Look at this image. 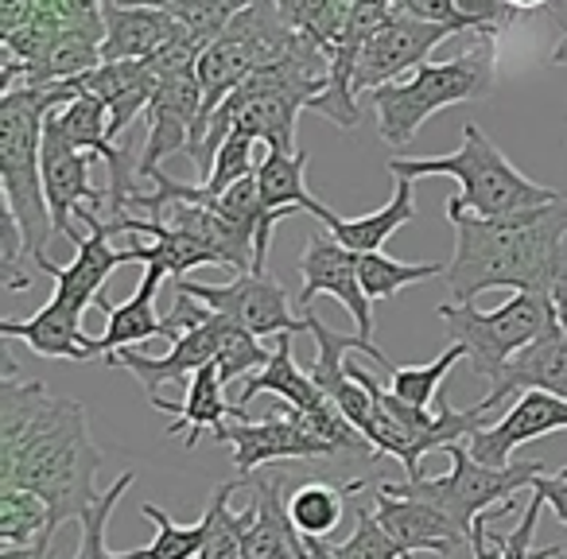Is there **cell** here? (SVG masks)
<instances>
[{"label":"cell","mask_w":567,"mask_h":559,"mask_svg":"<svg viewBox=\"0 0 567 559\" xmlns=\"http://www.w3.org/2000/svg\"><path fill=\"white\" fill-rule=\"evenodd\" d=\"M4 346L0 377V482L40 494L51 509V532L102 497L97 466L102 451L86 424V408L66 396H51L43 381H20Z\"/></svg>","instance_id":"1"},{"label":"cell","mask_w":567,"mask_h":559,"mask_svg":"<svg viewBox=\"0 0 567 559\" xmlns=\"http://www.w3.org/2000/svg\"><path fill=\"white\" fill-rule=\"evenodd\" d=\"M447 221L455 226V257L443 280L455 303H474L494 288L551 296L567 237V198L505 218H478L447 198Z\"/></svg>","instance_id":"2"},{"label":"cell","mask_w":567,"mask_h":559,"mask_svg":"<svg viewBox=\"0 0 567 559\" xmlns=\"http://www.w3.org/2000/svg\"><path fill=\"white\" fill-rule=\"evenodd\" d=\"M79 82L66 79L55 86H17L0 97V187L4 210L24 229L28 252L43 257L55 234V221L43 195V128L48 117L79 97Z\"/></svg>","instance_id":"3"},{"label":"cell","mask_w":567,"mask_h":559,"mask_svg":"<svg viewBox=\"0 0 567 559\" xmlns=\"http://www.w3.org/2000/svg\"><path fill=\"white\" fill-rule=\"evenodd\" d=\"M393 179H420V175H447L458 183L455 203L478 218H505V214L533 210L556 203V190L533 183L505 159V152L482 133L474 121L463 125V148L435 159H389Z\"/></svg>","instance_id":"4"},{"label":"cell","mask_w":567,"mask_h":559,"mask_svg":"<svg viewBox=\"0 0 567 559\" xmlns=\"http://www.w3.org/2000/svg\"><path fill=\"white\" fill-rule=\"evenodd\" d=\"M494 94V43H478L447 63H424L412 79L373 90L370 105L378 113V133L389 148H409L427 117L463 102H486Z\"/></svg>","instance_id":"5"},{"label":"cell","mask_w":567,"mask_h":559,"mask_svg":"<svg viewBox=\"0 0 567 559\" xmlns=\"http://www.w3.org/2000/svg\"><path fill=\"white\" fill-rule=\"evenodd\" d=\"M347 365L358 385L373 396V416H370V427H365V439L373 443L378 458H396L409 478H424V466H420L424 455L447 451L451 443H466L482 427V412L451 408L447 393L435 396V412L412 408L401 396H393V389H381L370 370H362L358 362H347Z\"/></svg>","instance_id":"6"},{"label":"cell","mask_w":567,"mask_h":559,"mask_svg":"<svg viewBox=\"0 0 567 559\" xmlns=\"http://www.w3.org/2000/svg\"><path fill=\"white\" fill-rule=\"evenodd\" d=\"M435 311L443 319L447 342L466 350L474 373L486 377L489 385L502 377V370L520 350L559 331L556 303L544 292H513L494 311H474L471 303H440Z\"/></svg>","instance_id":"7"},{"label":"cell","mask_w":567,"mask_h":559,"mask_svg":"<svg viewBox=\"0 0 567 559\" xmlns=\"http://www.w3.org/2000/svg\"><path fill=\"white\" fill-rule=\"evenodd\" d=\"M451 470L443 478H409L393 482V489L412 494L420 501H432L443 509L466 536L474 532L478 517L505 501H517L520 489L533 486L540 474H548V463H509V466H486L466 451V443H451L447 447Z\"/></svg>","instance_id":"8"},{"label":"cell","mask_w":567,"mask_h":559,"mask_svg":"<svg viewBox=\"0 0 567 559\" xmlns=\"http://www.w3.org/2000/svg\"><path fill=\"white\" fill-rule=\"evenodd\" d=\"M265 393L276 396V401H284V404H292V408L300 412V416L308 420V424L316 427V432L323 435L334 451H339V455H373L378 458L373 443L365 439V435L358 432V427L350 424L339 408H334L331 396L316 385L311 370H303V365L296 362L292 334H280V346L272 350V358H268L265 370L252 373V377L245 381V389L237 393V404H249Z\"/></svg>","instance_id":"9"},{"label":"cell","mask_w":567,"mask_h":559,"mask_svg":"<svg viewBox=\"0 0 567 559\" xmlns=\"http://www.w3.org/2000/svg\"><path fill=\"white\" fill-rule=\"evenodd\" d=\"M218 443L234 447V470L237 478L265 470L268 463H296V458H327L339 455L292 404L276 401L268 420H234L214 432Z\"/></svg>","instance_id":"10"},{"label":"cell","mask_w":567,"mask_h":559,"mask_svg":"<svg viewBox=\"0 0 567 559\" xmlns=\"http://www.w3.org/2000/svg\"><path fill=\"white\" fill-rule=\"evenodd\" d=\"M175 292L206 303L214 315L229 319L252 339H280V334L308 331V319L288 311V296L268 272H237L229 284H195L175 280Z\"/></svg>","instance_id":"11"},{"label":"cell","mask_w":567,"mask_h":559,"mask_svg":"<svg viewBox=\"0 0 567 559\" xmlns=\"http://www.w3.org/2000/svg\"><path fill=\"white\" fill-rule=\"evenodd\" d=\"M90 159L94 156L74 148V144L59 133L55 121L48 117V128H43V195H48L55 234H63L74 249H79L82 234L74 229L71 218L102 214V206H110L105 187H90Z\"/></svg>","instance_id":"12"},{"label":"cell","mask_w":567,"mask_h":559,"mask_svg":"<svg viewBox=\"0 0 567 559\" xmlns=\"http://www.w3.org/2000/svg\"><path fill=\"white\" fill-rule=\"evenodd\" d=\"M300 292H296V308L308 315L311 300L319 296H334L342 308L350 311L358 334L373 339V303L362 288V272H358V252H350L331 234H311L300 257Z\"/></svg>","instance_id":"13"},{"label":"cell","mask_w":567,"mask_h":559,"mask_svg":"<svg viewBox=\"0 0 567 559\" xmlns=\"http://www.w3.org/2000/svg\"><path fill=\"white\" fill-rule=\"evenodd\" d=\"M458 35L455 28L424 24V20H409L401 12L389 17V24L365 43L362 59L354 71V94H373V90L396 82L404 71H420L424 59L440 48L443 40Z\"/></svg>","instance_id":"14"},{"label":"cell","mask_w":567,"mask_h":559,"mask_svg":"<svg viewBox=\"0 0 567 559\" xmlns=\"http://www.w3.org/2000/svg\"><path fill=\"white\" fill-rule=\"evenodd\" d=\"M234 327L237 323H229V319L210 315L206 323L183 331L179 339L172 342V350H167V354L152 358V354H141V350H117V354H110L105 362H110L113 370L133 373V377L148 389V396H159V385H164V381L190 385V377H195L203 365L218 362L221 346H226V339H229V331H234Z\"/></svg>","instance_id":"15"},{"label":"cell","mask_w":567,"mask_h":559,"mask_svg":"<svg viewBox=\"0 0 567 559\" xmlns=\"http://www.w3.org/2000/svg\"><path fill=\"white\" fill-rule=\"evenodd\" d=\"M373 517L381 520L389 536L401 544L404 556H416V551H432V556L447 559L458 544H466L471 536L455 525L443 509H435L432 501H420L412 494L393 489V482H378V494H373Z\"/></svg>","instance_id":"16"},{"label":"cell","mask_w":567,"mask_h":559,"mask_svg":"<svg viewBox=\"0 0 567 559\" xmlns=\"http://www.w3.org/2000/svg\"><path fill=\"white\" fill-rule=\"evenodd\" d=\"M551 432H567V401L551 393H520L513 396L509 412H505L497 424L478 427V432L466 439V451H471L478 463L486 466H509L513 451L525 447L533 439H544Z\"/></svg>","instance_id":"17"},{"label":"cell","mask_w":567,"mask_h":559,"mask_svg":"<svg viewBox=\"0 0 567 559\" xmlns=\"http://www.w3.org/2000/svg\"><path fill=\"white\" fill-rule=\"evenodd\" d=\"M102 20H105L102 63L152 59V55H159V51H167L183 35V28L175 24L164 9L141 4V0H105Z\"/></svg>","instance_id":"18"},{"label":"cell","mask_w":567,"mask_h":559,"mask_svg":"<svg viewBox=\"0 0 567 559\" xmlns=\"http://www.w3.org/2000/svg\"><path fill=\"white\" fill-rule=\"evenodd\" d=\"M533 389L536 393H551V396H559V401H567V334L564 331H551L548 339L520 350L474 408L486 416L497 404L513 401V396H520V393H533Z\"/></svg>","instance_id":"19"},{"label":"cell","mask_w":567,"mask_h":559,"mask_svg":"<svg viewBox=\"0 0 567 559\" xmlns=\"http://www.w3.org/2000/svg\"><path fill=\"white\" fill-rule=\"evenodd\" d=\"M74 82H79L82 94H94L97 102H105L113 141L121 133L128 136L133 121L141 113H148L152 94H156V71H152L148 59H136V63H102L94 71L79 74Z\"/></svg>","instance_id":"20"},{"label":"cell","mask_w":567,"mask_h":559,"mask_svg":"<svg viewBox=\"0 0 567 559\" xmlns=\"http://www.w3.org/2000/svg\"><path fill=\"white\" fill-rule=\"evenodd\" d=\"M241 482L257 501V520L241 540V559H280L300 548V532L288 517V478L276 470H257Z\"/></svg>","instance_id":"21"},{"label":"cell","mask_w":567,"mask_h":559,"mask_svg":"<svg viewBox=\"0 0 567 559\" xmlns=\"http://www.w3.org/2000/svg\"><path fill=\"white\" fill-rule=\"evenodd\" d=\"M164 268L159 265H144L141 276V288L133 292V300L125 303H110L102 296L97 308L105 311V334L97 339V358H110L117 350H133L136 342H148V339H167V323L164 315L156 311V292L164 284Z\"/></svg>","instance_id":"22"},{"label":"cell","mask_w":567,"mask_h":559,"mask_svg":"<svg viewBox=\"0 0 567 559\" xmlns=\"http://www.w3.org/2000/svg\"><path fill=\"white\" fill-rule=\"evenodd\" d=\"M308 172V152H265L257 167V190H260V210H265V229L272 234L284 218H292L296 210H308L311 218L327 210L303 183Z\"/></svg>","instance_id":"23"},{"label":"cell","mask_w":567,"mask_h":559,"mask_svg":"<svg viewBox=\"0 0 567 559\" xmlns=\"http://www.w3.org/2000/svg\"><path fill=\"white\" fill-rule=\"evenodd\" d=\"M148 401L156 412H172L175 420H172V427H167V435L187 432V447H195L203 432H218L229 420H249L241 404L226 401V381H221L218 365H203V370L190 377L187 401L172 404V401H164V396H148Z\"/></svg>","instance_id":"24"},{"label":"cell","mask_w":567,"mask_h":559,"mask_svg":"<svg viewBox=\"0 0 567 559\" xmlns=\"http://www.w3.org/2000/svg\"><path fill=\"white\" fill-rule=\"evenodd\" d=\"M0 339L4 342L20 339L32 354L55 358V362H90V358H97V339L82 331V319L63 315L51 303H43L28 319H4L0 323Z\"/></svg>","instance_id":"25"},{"label":"cell","mask_w":567,"mask_h":559,"mask_svg":"<svg viewBox=\"0 0 567 559\" xmlns=\"http://www.w3.org/2000/svg\"><path fill=\"white\" fill-rule=\"evenodd\" d=\"M412 218H416V179H396L393 198H389L381 210L362 214V218H339V214L323 210L319 214V226H323L334 241L347 245L350 252L365 257V252L385 249L389 237H393L401 226H409Z\"/></svg>","instance_id":"26"},{"label":"cell","mask_w":567,"mask_h":559,"mask_svg":"<svg viewBox=\"0 0 567 559\" xmlns=\"http://www.w3.org/2000/svg\"><path fill=\"white\" fill-rule=\"evenodd\" d=\"M370 478H354L347 486H331V482H303L288 494V517H292L296 532L327 540L339 528L342 513H347V497L370 489Z\"/></svg>","instance_id":"27"},{"label":"cell","mask_w":567,"mask_h":559,"mask_svg":"<svg viewBox=\"0 0 567 559\" xmlns=\"http://www.w3.org/2000/svg\"><path fill=\"white\" fill-rule=\"evenodd\" d=\"M245 489V482H221L210 494V505H206L203 520H206V544L198 551V559H241V540L249 532V525L257 520V501L249 497L241 513L229 509V497Z\"/></svg>","instance_id":"28"},{"label":"cell","mask_w":567,"mask_h":559,"mask_svg":"<svg viewBox=\"0 0 567 559\" xmlns=\"http://www.w3.org/2000/svg\"><path fill=\"white\" fill-rule=\"evenodd\" d=\"M51 532V509L40 494L24 486H4L0 482V544L4 548H32Z\"/></svg>","instance_id":"29"},{"label":"cell","mask_w":567,"mask_h":559,"mask_svg":"<svg viewBox=\"0 0 567 559\" xmlns=\"http://www.w3.org/2000/svg\"><path fill=\"white\" fill-rule=\"evenodd\" d=\"M141 4H156V9H164L175 24L187 28L198 43L210 48V43L218 40V35L226 32V28L234 24L245 9H249V4H257V0H141Z\"/></svg>","instance_id":"30"},{"label":"cell","mask_w":567,"mask_h":559,"mask_svg":"<svg viewBox=\"0 0 567 559\" xmlns=\"http://www.w3.org/2000/svg\"><path fill=\"white\" fill-rule=\"evenodd\" d=\"M141 517L156 525V540L133 551H117V559H198V551L206 544V520L179 525L156 505H141Z\"/></svg>","instance_id":"31"},{"label":"cell","mask_w":567,"mask_h":559,"mask_svg":"<svg viewBox=\"0 0 567 559\" xmlns=\"http://www.w3.org/2000/svg\"><path fill=\"white\" fill-rule=\"evenodd\" d=\"M358 272H362V288H365V296H370V303H381V300H393L401 288L424 284V280L443 276L447 265H440V260L404 265V260H393V257H385V252H365V257H358Z\"/></svg>","instance_id":"32"},{"label":"cell","mask_w":567,"mask_h":559,"mask_svg":"<svg viewBox=\"0 0 567 559\" xmlns=\"http://www.w3.org/2000/svg\"><path fill=\"white\" fill-rule=\"evenodd\" d=\"M458 358H466V350L451 342V346L440 350L427 365H396L393 377H389V389H393V396H401L404 404H412V408H432V401L443 393V381L455 370Z\"/></svg>","instance_id":"33"},{"label":"cell","mask_w":567,"mask_h":559,"mask_svg":"<svg viewBox=\"0 0 567 559\" xmlns=\"http://www.w3.org/2000/svg\"><path fill=\"white\" fill-rule=\"evenodd\" d=\"M284 24L292 32L316 40L323 51H334L342 28H347L350 12L342 9V0H276Z\"/></svg>","instance_id":"34"},{"label":"cell","mask_w":567,"mask_h":559,"mask_svg":"<svg viewBox=\"0 0 567 559\" xmlns=\"http://www.w3.org/2000/svg\"><path fill=\"white\" fill-rule=\"evenodd\" d=\"M133 482H136V470H125L110 489H102V497H97L86 513H82L79 548H74L71 559H117V551H110V544H105V528H110L113 509H117V501L128 494V486H133Z\"/></svg>","instance_id":"35"},{"label":"cell","mask_w":567,"mask_h":559,"mask_svg":"<svg viewBox=\"0 0 567 559\" xmlns=\"http://www.w3.org/2000/svg\"><path fill=\"white\" fill-rule=\"evenodd\" d=\"M24 260H32L24 229L4 210L0 214V280H4V292H28V288L35 284V276L24 268Z\"/></svg>","instance_id":"36"},{"label":"cell","mask_w":567,"mask_h":559,"mask_svg":"<svg viewBox=\"0 0 567 559\" xmlns=\"http://www.w3.org/2000/svg\"><path fill=\"white\" fill-rule=\"evenodd\" d=\"M342 559H404L401 544L381 528V520L370 509L354 513V532L339 544Z\"/></svg>","instance_id":"37"},{"label":"cell","mask_w":567,"mask_h":559,"mask_svg":"<svg viewBox=\"0 0 567 559\" xmlns=\"http://www.w3.org/2000/svg\"><path fill=\"white\" fill-rule=\"evenodd\" d=\"M455 4L458 17L466 20V28L478 35V43H497V35L517 17V9L505 4V0H455Z\"/></svg>","instance_id":"38"},{"label":"cell","mask_w":567,"mask_h":559,"mask_svg":"<svg viewBox=\"0 0 567 559\" xmlns=\"http://www.w3.org/2000/svg\"><path fill=\"white\" fill-rule=\"evenodd\" d=\"M544 509H548V505H544L540 494L528 497V509H525V517H520V525L513 528L509 536H497V544H502V556L497 559H551V556H559V548L533 551V532H536V525H540Z\"/></svg>","instance_id":"39"},{"label":"cell","mask_w":567,"mask_h":559,"mask_svg":"<svg viewBox=\"0 0 567 559\" xmlns=\"http://www.w3.org/2000/svg\"><path fill=\"white\" fill-rule=\"evenodd\" d=\"M393 12L409 20H424V24H443V28H455V32H471L466 20L458 17V4L455 0H393Z\"/></svg>","instance_id":"40"},{"label":"cell","mask_w":567,"mask_h":559,"mask_svg":"<svg viewBox=\"0 0 567 559\" xmlns=\"http://www.w3.org/2000/svg\"><path fill=\"white\" fill-rule=\"evenodd\" d=\"M105 0H40V12L51 20H63V24H79V20L102 17Z\"/></svg>","instance_id":"41"},{"label":"cell","mask_w":567,"mask_h":559,"mask_svg":"<svg viewBox=\"0 0 567 559\" xmlns=\"http://www.w3.org/2000/svg\"><path fill=\"white\" fill-rule=\"evenodd\" d=\"M551 303H556V319H559V331L567 334V237H564V249H559L556 280H551Z\"/></svg>","instance_id":"42"},{"label":"cell","mask_w":567,"mask_h":559,"mask_svg":"<svg viewBox=\"0 0 567 559\" xmlns=\"http://www.w3.org/2000/svg\"><path fill=\"white\" fill-rule=\"evenodd\" d=\"M0 559H66L59 551V536H43L32 548H0Z\"/></svg>","instance_id":"43"},{"label":"cell","mask_w":567,"mask_h":559,"mask_svg":"<svg viewBox=\"0 0 567 559\" xmlns=\"http://www.w3.org/2000/svg\"><path fill=\"white\" fill-rule=\"evenodd\" d=\"M505 4H513L517 12H533V9H548L551 0H505Z\"/></svg>","instance_id":"44"},{"label":"cell","mask_w":567,"mask_h":559,"mask_svg":"<svg viewBox=\"0 0 567 559\" xmlns=\"http://www.w3.org/2000/svg\"><path fill=\"white\" fill-rule=\"evenodd\" d=\"M551 63H556V66H567V32L559 35V43L551 48Z\"/></svg>","instance_id":"45"},{"label":"cell","mask_w":567,"mask_h":559,"mask_svg":"<svg viewBox=\"0 0 567 559\" xmlns=\"http://www.w3.org/2000/svg\"><path fill=\"white\" fill-rule=\"evenodd\" d=\"M280 559H300V551H288V556H280Z\"/></svg>","instance_id":"46"}]
</instances>
